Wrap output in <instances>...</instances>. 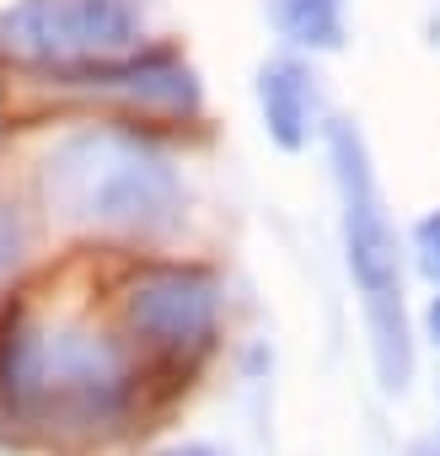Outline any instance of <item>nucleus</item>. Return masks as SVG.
<instances>
[{
    "instance_id": "nucleus-12",
    "label": "nucleus",
    "mask_w": 440,
    "mask_h": 456,
    "mask_svg": "<svg viewBox=\"0 0 440 456\" xmlns=\"http://www.w3.org/2000/svg\"><path fill=\"white\" fill-rule=\"evenodd\" d=\"M429 333H435V338H440V296H435V301H429Z\"/></svg>"
},
{
    "instance_id": "nucleus-1",
    "label": "nucleus",
    "mask_w": 440,
    "mask_h": 456,
    "mask_svg": "<svg viewBox=\"0 0 440 456\" xmlns=\"http://www.w3.org/2000/svg\"><path fill=\"white\" fill-rule=\"evenodd\" d=\"M44 183L60 215L102 225V232H161L183 204L172 161L124 129H81L60 140Z\"/></svg>"
},
{
    "instance_id": "nucleus-10",
    "label": "nucleus",
    "mask_w": 440,
    "mask_h": 456,
    "mask_svg": "<svg viewBox=\"0 0 440 456\" xmlns=\"http://www.w3.org/2000/svg\"><path fill=\"white\" fill-rule=\"evenodd\" d=\"M22 248H28V232H22V220H17L12 209H0V274H6V269H17Z\"/></svg>"
},
{
    "instance_id": "nucleus-4",
    "label": "nucleus",
    "mask_w": 440,
    "mask_h": 456,
    "mask_svg": "<svg viewBox=\"0 0 440 456\" xmlns=\"http://www.w3.org/2000/svg\"><path fill=\"white\" fill-rule=\"evenodd\" d=\"M328 151H333V177L344 199V248H349V274L365 290V306H392L403 301V269H397V232L381 209L376 177L365 140L349 118L328 124Z\"/></svg>"
},
{
    "instance_id": "nucleus-5",
    "label": "nucleus",
    "mask_w": 440,
    "mask_h": 456,
    "mask_svg": "<svg viewBox=\"0 0 440 456\" xmlns=\"http://www.w3.org/2000/svg\"><path fill=\"white\" fill-rule=\"evenodd\" d=\"M215 317H220V290L199 269H161L129 290V322L151 344L177 349V354L209 344Z\"/></svg>"
},
{
    "instance_id": "nucleus-3",
    "label": "nucleus",
    "mask_w": 440,
    "mask_h": 456,
    "mask_svg": "<svg viewBox=\"0 0 440 456\" xmlns=\"http://www.w3.org/2000/svg\"><path fill=\"white\" fill-rule=\"evenodd\" d=\"M6 392H17L28 408L70 419V424H102L124 403V360L102 338H49V344H22Z\"/></svg>"
},
{
    "instance_id": "nucleus-8",
    "label": "nucleus",
    "mask_w": 440,
    "mask_h": 456,
    "mask_svg": "<svg viewBox=\"0 0 440 456\" xmlns=\"http://www.w3.org/2000/svg\"><path fill=\"white\" fill-rule=\"evenodd\" d=\"M274 22L301 49H322V54L344 49V6L338 0H274Z\"/></svg>"
},
{
    "instance_id": "nucleus-13",
    "label": "nucleus",
    "mask_w": 440,
    "mask_h": 456,
    "mask_svg": "<svg viewBox=\"0 0 440 456\" xmlns=\"http://www.w3.org/2000/svg\"><path fill=\"white\" fill-rule=\"evenodd\" d=\"M419 456H435V451H419Z\"/></svg>"
},
{
    "instance_id": "nucleus-11",
    "label": "nucleus",
    "mask_w": 440,
    "mask_h": 456,
    "mask_svg": "<svg viewBox=\"0 0 440 456\" xmlns=\"http://www.w3.org/2000/svg\"><path fill=\"white\" fill-rule=\"evenodd\" d=\"M161 456H215L209 445H172V451H161Z\"/></svg>"
},
{
    "instance_id": "nucleus-9",
    "label": "nucleus",
    "mask_w": 440,
    "mask_h": 456,
    "mask_svg": "<svg viewBox=\"0 0 440 456\" xmlns=\"http://www.w3.org/2000/svg\"><path fill=\"white\" fill-rule=\"evenodd\" d=\"M413 248H419V269L440 285V209L413 225Z\"/></svg>"
},
{
    "instance_id": "nucleus-2",
    "label": "nucleus",
    "mask_w": 440,
    "mask_h": 456,
    "mask_svg": "<svg viewBox=\"0 0 440 456\" xmlns=\"http://www.w3.org/2000/svg\"><path fill=\"white\" fill-rule=\"evenodd\" d=\"M140 0H12L0 12V49L44 65L118 60L140 44Z\"/></svg>"
},
{
    "instance_id": "nucleus-7",
    "label": "nucleus",
    "mask_w": 440,
    "mask_h": 456,
    "mask_svg": "<svg viewBox=\"0 0 440 456\" xmlns=\"http://www.w3.org/2000/svg\"><path fill=\"white\" fill-rule=\"evenodd\" d=\"M317 76L301 60H274L258 76V102H264V124L274 134V145L301 151L312 134V108H317Z\"/></svg>"
},
{
    "instance_id": "nucleus-6",
    "label": "nucleus",
    "mask_w": 440,
    "mask_h": 456,
    "mask_svg": "<svg viewBox=\"0 0 440 456\" xmlns=\"http://www.w3.org/2000/svg\"><path fill=\"white\" fill-rule=\"evenodd\" d=\"M70 81L76 86H102V92H118L140 108H156V113H193L199 108V81L193 70L156 49V54H134V60H92V65H70Z\"/></svg>"
}]
</instances>
